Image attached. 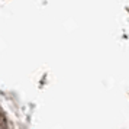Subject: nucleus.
Listing matches in <instances>:
<instances>
[{"mask_svg":"<svg viewBox=\"0 0 129 129\" xmlns=\"http://www.w3.org/2000/svg\"><path fill=\"white\" fill-rule=\"evenodd\" d=\"M0 129H7V122H6V117L5 115L0 112Z\"/></svg>","mask_w":129,"mask_h":129,"instance_id":"1","label":"nucleus"}]
</instances>
